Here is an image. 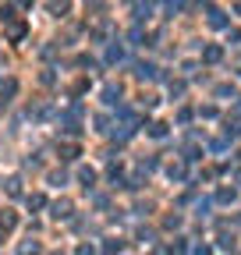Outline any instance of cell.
I'll use <instances>...</instances> for the list:
<instances>
[{"label": "cell", "instance_id": "obj_16", "mask_svg": "<svg viewBox=\"0 0 241 255\" xmlns=\"http://www.w3.org/2000/svg\"><path fill=\"white\" fill-rule=\"evenodd\" d=\"M234 11H238V14H241V4H238V7H234Z\"/></svg>", "mask_w": 241, "mask_h": 255}, {"label": "cell", "instance_id": "obj_8", "mask_svg": "<svg viewBox=\"0 0 241 255\" xmlns=\"http://www.w3.org/2000/svg\"><path fill=\"white\" fill-rule=\"evenodd\" d=\"M217 202H234V188H220L217 191Z\"/></svg>", "mask_w": 241, "mask_h": 255}, {"label": "cell", "instance_id": "obj_7", "mask_svg": "<svg viewBox=\"0 0 241 255\" xmlns=\"http://www.w3.org/2000/svg\"><path fill=\"white\" fill-rule=\"evenodd\" d=\"M18 255H39V241H22L18 245Z\"/></svg>", "mask_w": 241, "mask_h": 255}, {"label": "cell", "instance_id": "obj_14", "mask_svg": "<svg viewBox=\"0 0 241 255\" xmlns=\"http://www.w3.org/2000/svg\"><path fill=\"white\" fill-rule=\"evenodd\" d=\"M60 156H64V160H74V156H78V149H74V145H64V153H60Z\"/></svg>", "mask_w": 241, "mask_h": 255}, {"label": "cell", "instance_id": "obj_9", "mask_svg": "<svg viewBox=\"0 0 241 255\" xmlns=\"http://www.w3.org/2000/svg\"><path fill=\"white\" fill-rule=\"evenodd\" d=\"M43 206H47L43 195H28V209H43Z\"/></svg>", "mask_w": 241, "mask_h": 255}, {"label": "cell", "instance_id": "obj_13", "mask_svg": "<svg viewBox=\"0 0 241 255\" xmlns=\"http://www.w3.org/2000/svg\"><path fill=\"white\" fill-rule=\"evenodd\" d=\"M120 57H124V50H120V46H110L107 50V61H120Z\"/></svg>", "mask_w": 241, "mask_h": 255}, {"label": "cell", "instance_id": "obj_6", "mask_svg": "<svg viewBox=\"0 0 241 255\" xmlns=\"http://www.w3.org/2000/svg\"><path fill=\"white\" fill-rule=\"evenodd\" d=\"M78 177H82V185H85V188H93V185H96V170H93V167H82Z\"/></svg>", "mask_w": 241, "mask_h": 255}, {"label": "cell", "instance_id": "obj_1", "mask_svg": "<svg viewBox=\"0 0 241 255\" xmlns=\"http://www.w3.org/2000/svg\"><path fill=\"white\" fill-rule=\"evenodd\" d=\"M206 11H209V25H213V28H223V25H227V18H223L220 7H206Z\"/></svg>", "mask_w": 241, "mask_h": 255}, {"label": "cell", "instance_id": "obj_2", "mask_svg": "<svg viewBox=\"0 0 241 255\" xmlns=\"http://www.w3.org/2000/svg\"><path fill=\"white\" fill-rule=\"evenodd\" d=\"M135 74H139V78H149V82L160 78V71H156L153 64H139V68H135Z\"/></svg>", "mask_w": 241, "mask_h": 255}, {"label": "cell", "instance_id": "obj_12", "mask_svg": "<svg viewBox=\"0 0 241 255\" xmlns=\"http://www.w3.org/2000/svg\"><path fill=\"white\" fill-rule=\"evenodd\" d=\"M7 195H22V181H18V177H11V181H7Z\"/></svg>", "mask_w": 241, "mask_h": 255}, {"label": "cell", "instance_id": "obj_4", "mask_svg": "<svg viewBox=\"0 0 241 255\" xmlns=\"http://www.w3.org/2000/svg\"><path fill=\"white\" fill-rule=\"evenodd\" d=\"M220 57H223V50H220V46H206V50H202V61H206V64H217Z\"/></svg>", "mask_w": 241, "mask_h": 255}, {"label": "cell", "instance_id": "obj_5", "mask_svg": "<svg viewBox=\"0 0 241 255\" xmlns=\"http://www.w3.org/2000/svg\"><path fill=\"white\" fill-rule=\"evenodd\" d=\"M117 99H120V89H117V85H107V89H103V103H110V107H114Z\"/></svg>", "mask_w": 241, "mask_h": 255}, {"label": "cell", "instance_id": "obj_10", "mask_svg": "<svg viewBox=\"0 0 241 255\" xmlns=\"http://www.w3.org/2000/svg\"><path fill=\"white\" fill-rule=\"evenodd\" d=\"M14 43H18V39H25V25H11V32H7Z\"/></svg>", "mask_w": 241, "mask_h": 255}, {"label": "cell", "instance_id": "obj_15", "mask_svg": "<svg viewBox=\"0 0 241 255\" xmlns=\"http://www.w3.org/2000/svg\"><path fill=\"white\" fill-rule=\"evenodd\" d=\"M234 114H238V117H241V99H238V103H234Z\"/></svg>", "mask_w": 241, "mask_h": 255}, {"label": "cell", "instance_id": "obj_11", "mask_svg": "<svg viewBox=\"0 0 241 255\" xmlns=\"http://www.w3.org/2000/svg\"><path fill=\"white\" fill-rule=\"evenodd\" d=\"M149 135H153V139H163V135H167V124H149Z\"/></svg>", "mask_w": 241, "mask_h": 255}, {"label": "cell", "instance_id": "obj_3", "mask_svg": "<svg viewBox=\"0 0 241 255\" xmlns=\"http://www.w3.org/2000/svg\"><path fill=\"white\" fill-rule=\"evenodd\" d=\"M53 216H57V220H64V216H71V202H68V199H60V202H53Z\"/></svg>", "mask_w": 241, "mask_h": 255}]
</instances>
